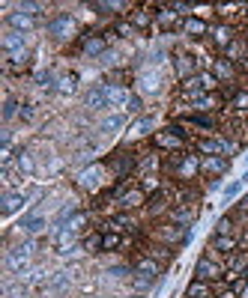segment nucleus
<instances>
[{
    "mask_svg": "<svg viewBox=\"0 0 248 298\" xmlns=\"http://www.w3.org/2000/svg\"><path fill=\"white\" fill-rule=\"evenodd\" d=\"M30 257H33V245H30V242L12 245L9 247V254H6V268L15 271V274H24L27 265H30Z\"/></svg>",
    "mask_w": 248,
    "mask_h": 298,
    "instance_id": "nucleus-1",
    "label": "nucleus"
},
{
    "mask_svg": "<svg viewBox=\"0 0 248 298\" xmlns=\"http://www.w3.org/2000/svg\"><path fill=\"white\" fill-rule=\"evenodd\" d=\"M75 30H78V24H75L72 15H57L51 24H48V33H51L54 39H72Z\"/></svg>",
    "mask_w": 248,
    "mask_h": 298,
    "instance_id": "nucleus-2",
    "label": "nucleus"
},
{
    "mask_svg": "<svg viewBox=\"0 0 248 298\" xmlns=\"http://www.w3.org/2000/svg\"><path fill=\"white\" fill-rule=\"evenodd\" d=\"M195 274H197V281H218L221 278V265L215 263L213 257H200L195 265Z\"/></svg>",
    "mask_w": 248,
    "mask_h": 298,
    "instance_id": "nucleus-3",
    "label": "nucleus"
},
{
    "mask_svg": "<svg viewBox=\"0 0 248 298\" xmlns=\"http://www.w3.org/2000/svg\"><path fill=\"white\" fill-rule=\"evenodd\" d=\"M105 99H108V107H126L132 105V96L123 84H105Z\"/></svg>",
    "mask_w": 248,
    "mask_h": 298,
    "instance_id": "nucleus-4",
    "label": "nucleus"
},
{
    "mask_svg": "<svg viewBox=\"0 0 248 298\" xmlns=\"http://www.w3.org/2000/svg\"><path fill=\"white\" fill-rule=\"evenodd\" d=\"M6 24H9V30H15V33H30L36 21H33V15H30V12L18 9V12H9V18H6Z\"/></svg>",
    "mask_w": 248,
    "mask_h": 298,
    "instance_id": "nucleus-5",
    "label": "nucleus"
},
{
    "mask_svg": "<svg viewBox=\"0 0 248 298\" xmlns=\"http://www.w3.org/2000/svg\"><path fill=\"white\" fill-rule=\"evenodd\" d=\"M18 227H21V233H27V236H36V233H42V230L48 227V218H45L42 212H33V215H27Z\"/></svg>",
    "mask_w": 248,
    "mask_h": 298,
    "instance_id": "nucleus-6",
    "label": "nucleus"
},
{
    "mask_svg": "<svg viewBox=\"0 0 248 298\" xmlns=\"http://www.w3.org/2000/svg\"><path fill=\"white\" fill-rule=\"evenodd\" d=\"M24 203H27V194H24V191H6V194H3V215H6V218H9V215H15Z\"/></svg>",
    "mask_w": 248,
    "mask_h": 298,
    "instance_id": "nucleus-7",
    "label": "nucleus"
},
{
    "mask_svg": "<svg viewBox=\"0 0 248 298\" xmlns=\"http://www.w3.org/2000/svg\"><path fill=\"white\" fill-rule=\"evenodd\" d=\"M3 51L9 54H21V51H27L24 48V33H15V30H6V36H3Z\"/></svg>",
    "mask_w": 248,
    "mask_h": 298,
    "instance_id": "nucleus-8",
    "label": "nucleus"
},
{
    "mask_svg": "<svg viewBox=\"0 0 248 298\" xmlns=\"http://www.w3.org/2000/svg\"><path fill=\"white\" fill-rule=\"evenodd\" d=\"M87 107H93V110H102V107H108L105 84H102V87H93V89L87 93Z\"/></svg>",
    "mask_w": 248,
    "mask_h": 298,
    "instance_id": "nucleus-9",
    "label": "nucleus"
},
{
    "mask_svg": "<svg viewBox=\"0 0 248 298\" xmlns=\"http://www.w3.org/2000/svg\"><path fill=\"white\" fill-rule=\"evenodd\" d=\"M161 78H159V72H143L141 75V81H138V84H141V93H150V96H153V93H159V84Z\"/></svg>",
    "mask_w": 248,
    "mask_h": 298,
    "instance_id": "nucleus-10",
    "label": "nucleus"
},
{
    "mask_svg": "<svg viewBox=\"0 0 248 298\" xmlns=\"http://www.w3.org/2000/svg\"><path fill=\"white\" fill-rule=\"evenodd\" d=\"M123 125H126V117H123V113H111V117H105V120L99 123V128H102L105 134H114V131H120Z\"/></svg>",
    "mask_w": 248,
    "mask_h": 298,
    "instance_id": "nucleus-11",
    "label": "nucleus"
},
{
    "mask_svg": "<svg viewBox=\"0 0 248 298\" xmlns=\"http://www.w3.org/2000/svg\"><path fill=\"white\" fill-rule=\"evenodd\" d=\"M185 295L189 298H210V286H206V281H195V283H189Z\"/></svg>",
    "mask_w": 248,
    "mask_h": 298,
    "instance_id": "nucleus-12",
    "label": "nucleus"
},
{
    "mask_svg": "<svg viewBox=\"0 0 248 298\" xmlns=\"http://www.w3.org/2000/svg\"><path fill=\"white\" fill-rule=\"evenodd\" d=\"M197 149H200V152H206V155H218V152H224V149H228V143H221V141H200V143H197Z\"/></svg>",
    "mask_w": 248,
    "mask_h": 298,
    "instance_id": "nucleus-13",
    "label": "nucleus"
},
{
    "mask_svg": "<svg viewBox=\"0 0 248 298\" xmlns=\"http://www.w3.org/2000/svg\"><path fill=\"white\" fill-rule=\"evenodd\" d=\"M185 33L189 36H203L206 33V24H203L200 18H189V21H185Z\"/></svg>",
    "mask_w": 248,
    "mask_h": 298,
    "instance_id": "nucleus-14",
    "label": "nucleus"
},
{
    "mask_svg": "<svg viewBox=\"0 0 248 298\" xmlns=\"http://www.w3.org/2000/svg\"><path fill=\"white\" fill-rule=\"evenodd\" d=\"M138 271H141L143 278H150V281H153V278L159 274V265L153 263V260H141V263H138Z\"/></svg>",
    "mask_w": 248,
    "mask_h": 298,
    "instance_id": "nucleus-15",
    "label": "nucleus"
},
{
    "mask_svg": "<svg viewBox=\"0 0 248 298\" xmlns=\"http://www.w3.org/2000/svg\"><path fill=\"white\" fill-rule=\"evenodd\" d=\"M81 185H87V188H96L99 185V167H90L81 173Z\"/></svg>",
    "mask_w": 248,
    "mask_h": 298,
    "instance_id": "nucleus-16",
    "label": "nucleus"
},
{
    "mask_svg": "<svg viewBox=\"0 0 248 298\" xmlns=\"http://www.w3.org/2000/svg\"><path fill=\"white\" fill-rule=\"evenodd\" d=\"M213 247H218V250H233V247H236V239H233V236H215Z\"/></svg>",
    "mask_w": 248,
    "mask_h": 298,
    "instance_id": "nucleus-17",
    "label": "nucleus"
},
{
    "mask_svg": "<svg viewBox=\"0 0 248 298\" xmlns=\"http://www.w3.org/2000/svg\"><path fill=\"white\" fill-rule=\"evenodd\" d=\"M224 167H228V161H221L218 155L206 158V170H210V173H224Z\"/></svg>",
    "mask_w": 248,
    "mask_h": 298,
    "instance_id": "nucleus-18",
    "label": "nucleus"
},
{
    "mask_svg": "<svg viewBox=\"0 0 248 298\" xmlns=\"http://www.w3.org/2000/svg\"><path fill=\"white\" fill-rule=\"evenodd\" d=\"M213 39L218 42V45H231V27H218L213 33Z\"/></svg>",
    "mask_w": 248,
    "mask_h": 298,
    "instance_id": "nucleus-19",
    "label": "nucleus"
},
{
    "mask_svg": "<svg viewBox=\"0 0 248 298\" xmlns=\"http://www.w3.org/2000/svg\"><path fill=\"white\" fill-rule=\"evenodd\" d=\"M18 167H21V170H27V173H33V170H36L30 152H21V155H18Z\"/></svg>",
    "mask_w": 248,
    "mask_h": 298,
    "instance_id": "nucleus-20",
    "label": "nucleus"
},
{
    "mask_svg": "<svg viewBox=\"0 0 248 298\" xmlns=\"http://www.w3.org/2000/svg\"><path fill=\"white\" fill-rule=\"evenodd\" d=\"M215 75H218V78H231L233 75L231 63H228V60H218V63H215Z\"/></svg>",
    "mask_w": 248,
    "mask_h": 298,
    "instance_id": "nucleus-21",
    "label": "nucleus"
},
{
    "mask_svg": "<svg viewBox=\"0 0 248 298\" xmlns=\"http://www.w3.org/2000/svg\"><path fill=\"white\" fill-rule=\"evenodd\" d=\"M60 93H75V75H66V78H60Z\"/></svg>",
    "mask_w": 248,
    "mask_h": 298,
    "instance_id": "nucleus-22",
    "label": "nucleus"
},
{
    "mask_svg": "<svg viewBox=\"0 0 248 298\" xmlns=\"http://www.w3.org/2000/svg\"><path fill=\"white\" fill-rule=\"evenodd\" d=\"M195 170H197V161H195V158H192V155H189V158H185V161H182V167H179V173H182V176H192V173H195Z\"/></svg>",
    "mask_w": 248,
    "mask_h": 298,
    "instance_id": "nucleus-23",
    "label": "nucleus"
},
{
    "mask_svg": "<svg viewBox=\"0 0 248 298\" xmlns=\"http://www.w3.org/2000/svg\"><path fill=\"white\" fill-rule=\"evenodd\" d=\"M102 48H105V42H102V39H90L87 45H84V51H87V54H99Z\"/></svg>",
    "mask_w": 248,
    "mask_h": 298,
    "instance_id": "nucleus-24",
    "label": "nucleus"
},
{
    "mask_svg": "<svg viewBox=\"0 0 248 298\" xmlns=\"http://www.w3.org/2000/svg\"><path fill=\"white\" fill-rule=\"evenodd\" d=\"M239 188H242V179H239V182H231V185L224 188V197H228V200H231V197H236V194H239Z\"/></svg>",
    "mask_w": 248,
    "mask_h": 298,
    "instance_id": "nucleus-25",
    "label": "nucleus"
},
{
    "mask_svg": "<svg viewBox=\"0 0 248 298\" xmlns=\"http://www.w3.org/2000/svg\"><path fill=\"white\" fill-rule=\"evenodd\" d=\"M156 141H159L161 146H179V137H171V134H159Z\"/></svg>",
    "mask_w": 248,
    "mask_h": 298,
    "instance_id": "nucleus-26",
    "label": "nucleus"
},
{
    "mask_svg": "<svg viewBox=\"0 0 248 298\" xmlns=\"http://www.w3.org/2000/svg\"><path fill=\"white\" fill-rule=\"evenodd\" d=\"M147 128H153V120H141V123L135 125V131H132V134H147Z\"/></svg>",
    "mask_w": 248,
    "mask_h": 298,
    "instance_id": "nucleus-27",
    "label": "nucleus"
},
{
    "mask_svg": "<svg viewBox=\"0 0 248 298\" xmlns=\"http://www.w3.org/2000/svg\"><path fill=\"white\" fill-rule=\"evenodd\" d=\"M215 84H218V81H215L213 75H200V87H203V89H213Z\"/></svg>",
    "mask_w": 248,
    "mask_h": 298,
    "instance_id": "nucleus-28",
    "label": "nucleus"
},
{
    "mask_svg": "<svg viewBox=\"0 0 248 298\" xmlns=\"http://www.w3.org/2000/svg\"><path fill=\"white\" fill-rule=\"evenodd\" d=\"M117 245H120V236H105V239H102V247H108V250L117 247Z\"/></svg>",
    "mask_w": 248,
    "mask_h": 298,
    "instance_id": "nucleus-29",
    "label": "nucleus"
},
{
    "mask_svg": "<svg viewBox=\"0 0 248 298\" xmlns=\"http://www.w3.org/2000/svg\"><path fill=\"white\" fill-rule=\"evenodd\" d=\"M141 200H143V197H141V194H138V191H135V194H129V197H126V200H123V206H138Z\"/></svg>",
    "mask_w": 248,
    "mask_h": 298,
    "instance_id": "nucleus-30",
    "label": "nucleus"
},
{
    "mask_svg": "<svg viewBox=\"0 0 248 298\" xmlns=\"http://www.w3.org/2000/svg\"><path fill=\"white\" fill-rule=\"evenodd\" d=\"M231 233V218H221L218 221V236H228Z\"/></svg>",
    "mask_w": 248,
    "mask_h": 298,
    "instance_id": "nucleus-31",
    "label": "nucleus"
},
{
    "mask_svg": "<svg viewBox=\"0 0 248 298\" xmlns=\"http://www.w3.org/2000/svg\"><path fill=\"white\" fill-rule=\"evenodd\" d=\"M3 117H6V120H12V117H15V102H12V99L6 102V107H3Z\"/></svg>",
    "mask_w": 248,
    "mask_h": 298,
    "instance_id": "nucleus-32",
    "label": "nucleus"
},
{
    "mask_svg": "<svg viewBox=\"0 0 248 298\" xmlns=\"http://www.w3.org/2000/svg\"><path fill=\"white\" fill-rule=\"evenodd\" d=\"M236 289H239V295H242V298H248V283H245V281L236 283Z\"/></svg>",
    "mask_w": 248,
    "mask_h": 298,
    "instance_id": "nucleus-33",
    "label": "nucleus"
},
{
    "mask_svg": "<svg viewBox=\"0 0 248 298\" xmlns=\"http://www.w3.org/2000/svg\"><path fill=\"white\" fill-rule=\"evenodd\" d=\"M233 102H236V107H239V105H248V96H245V93H239V96H236Z\"/></svg>",
    "mask_w": 248,
    "mask_h": 298,
    "instance_id": "nucleus-34",
    "label": "nucleus"
},
{
    "mask_svg": "<svg viewBox=\"0 0 248 298\" xmlns=\"http://www.w3.org/2000/svg\"><path fill=\"white\" fill-rule=\"evenodd\" d=\"M221 298H236V295H233V292H224V295H221Z\"/></svg>",
    "mask_w": 248,
    "mask_h": 298,
    "instance_id": "nucleus-35",
    "label": "nucleus"
},
{
    "mask_svg": "<svg viewBox=\"0 0 248 298\" xmlns=\"http://www.w3.org/2000/svg\"><path fill=\"white\" fill-rule=\"evenodd\" d=\"M242 182H248V173H245V176H242Z\"/></svg>",
    "mask_w": 248,
    "mask_h": 298,
    "instance_id": "nucleus-36",
    "label": "nucleus"
}]
</instances>
